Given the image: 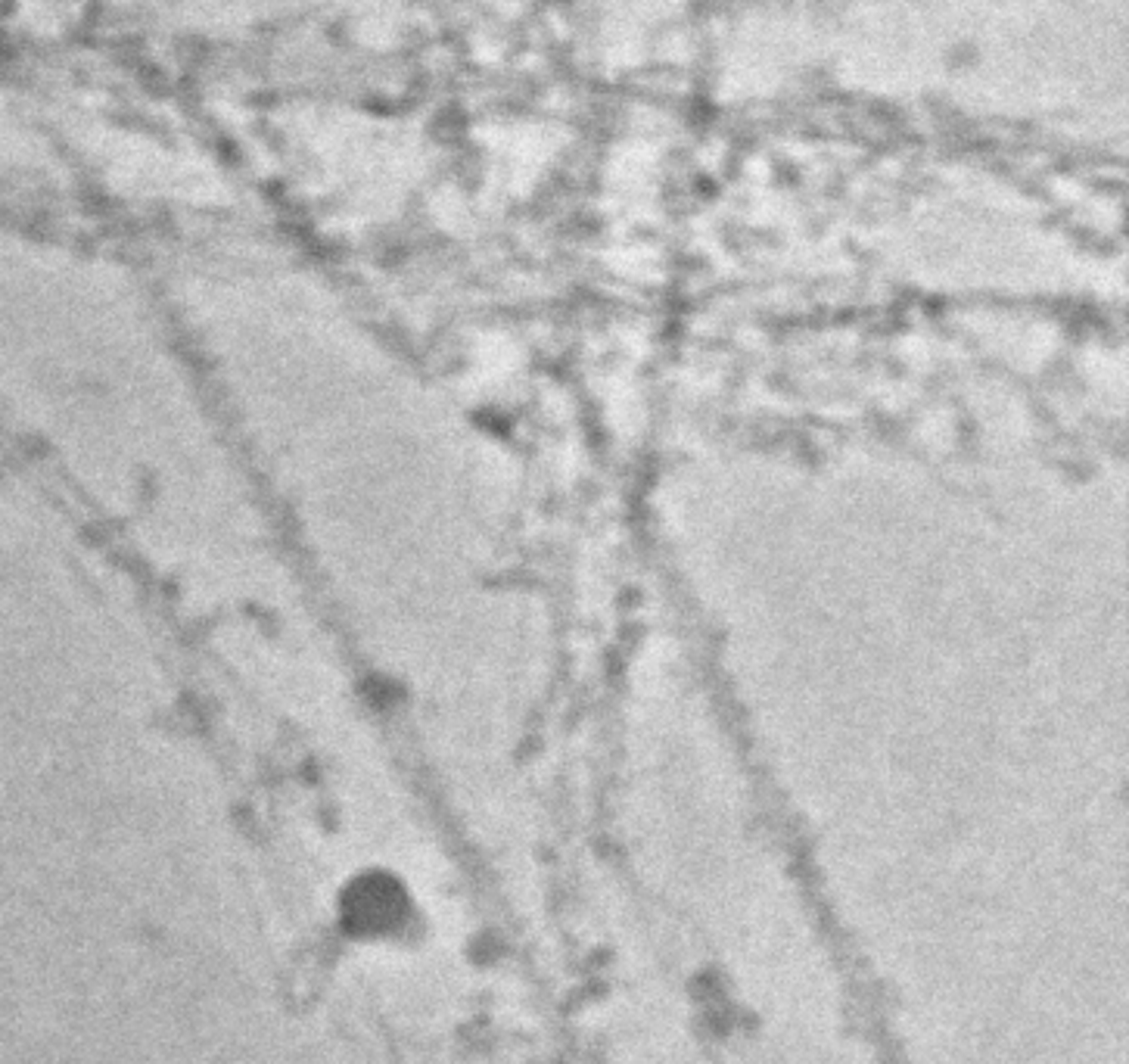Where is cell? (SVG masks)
<instances>
[{
  "mask_svg": "<svg viewBox=\"0 0 1129 1064\" xmlns=\"http://www.w3.org/2000/svg\"><path fill=\"white\" fill-rule=\"evenodd\" d=\"M405 912H408V902H405L399 881L383 872H365L352 878L349 890L342 893V918L361 937L383 934L389 927L401 924Z\"/></svg>",
  "mask_w": 1129,
  "mask_h": 1064,
  "instance_id": "obj_1",
  "label": "cell"
}]
</instances>
